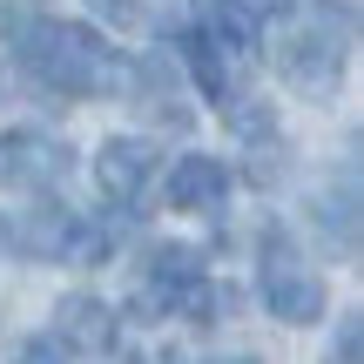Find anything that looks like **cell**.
Masks as SVG:
<instances>
[{
	"label": "cell",
	"instance_id": "1",
	"mask_svg": "<svg viewBox=\"0 0 364 364\" xmlns=\"http://www.w3.org/2000/svg\"><path fill=\"white\" fill-rule=\"evenodd\" d=\"M14 54L21 68L41 81L48 95H75V102H95V95H122L129 88V54L88 21H14Z\"/></svg>",
	"mask_w": 364,
	"mask_h": 364
},
{
	"label": "cell",
	"instance_id": "2",
	"mask_svg": "<svg viewBox=\"0 0 364 364\" xmlns=\"http://www.w3.org/2000/svg\"><path fill=\"white\" fill-rule=\"evenodd\" d=\"M263 48H270L284 88L311 95V102H331L344 81V54H351V21L331 27V0H290L270 21Z\"/></svg>",
	"mask_w": 364,
	"mask_h": 364
},
{
	"label": "cell",
	"instance_id": "3",
	"mask_svg": "<svg viewBox=\"0 0 364 364\" xmlns=\"http://www.w3.org/2000/svg\"><path fill=\"white\" fill-rule=\"evenodd\" d=\"M135 311L149 317H189V324H216L230 317V284L203 270V250L189 243H162L142 263V290H135Z\"/></svg>",
	"mask_w": 364,
	"mask_h": 364
},
{
	"label": "cell",
	"instance_id": "4",
	"mask_svg": "<svg viewBox=\"0 0 364 364\" xmlns=\"http://www.w3.org/2000/svg\"><path fill=\"white\" fill-rule=\"evenodd\" d=\"M257 284H263V304L270 317L284 324H317L324 317V277L297 257L290 230H263V250H257Z\"/></svg>",
	"mask_w": 364,
	"mask_h": 364
},
{
	"label": "cell",
	"instance_id": "5",
	"mask_svg": "<svg viewBox=\"0 0 364 364\" xmlns=\"http://www.w3.org/2000/svg\"><path fill=\"white\" fill-rule=\"evenodd\" d=\"M7 243L34 263H102L108 257V230L81 223L68 203H34L21 216V230H7Z\"/></svg>",
	"mask_w": 364,
	"mask_h": 364
},
{
	"label": "cell",
	"instance_id": "6",
	"mask_svg": "<svg viewBox=\"0 0 364 364\" xmlns=\"http://www.w3.org/2000/svg\"><path fill=\"white\" fill-rule=\"evenodd\" d=\"M156 176H162V156H156V142H142V135H108V142L95 149V189H102V203H115V209H135Z\"/></svg>",
	"mask_w": 364,
	"mask_h": 364
},
{
	"label": "cell",
	"instance_id": "7",
	"mask_svg": "<svg viewBox=\"0 0 364 364\" xmlns=\"http://www.w3.org/2000/svg\"><path fill=\"white\" fill-rule=\"evenodd\" d=\"M176 61L196 75V88H203L216 108H236V102H243V68H250V54L223 48L209 27H176Z\"/></svg>",
	"mask_w": 364,
	"mask_h": 364
},
{
	"label": "cell",
	"instance_id": "8",
	"mask_svg": "<svg viewBox=\"0 0 364 364\" xmlns=\"http://www.w3.org/2000/svg\"><path fill=\"white\" fill-rule=\"evenodd\" d=\"M48 344H61V351H75V358H108L122 344V311L102 304V297H88V290H75V297L54 304Z\"/></svg>",
	"mask_w": 364,
	"mask_h": 364
},
{
	"label": "cell",
	"instance_id": "9",
	"mask_svg": "<svg viewBox=\"0 0 364 364\" xmlns=\"http://www.w3.org/2000/svg\"><path fill=\"white\" fill-rule=\"evenodd\" d=\"M68 176V149L54 142L48 129H7L0 135V189H54V182Z\"/></svg>",
	"mask_w": 364,
	"mask_h": 364
},
{
	"label": "cell",
	"instance_id": "10",
	"mask_svg": "<svg viewBox=\"0 0 364 364\" xmlns=\"http://www.w3.org/2000/svg\"><path fill=\"white\" fill-rule=\"evenodd\" d=\"M162 196H169V209H189V216L223 209V196H230V169H223L216 156H176Z\"/></svg>",
	"mask_w": 364,
	"mask_h": 364
},
{
	"label": "cell",
	"instance_id": "11",
	"mask_svg": "<svg viewBox=\"0 0 364 364\" xmlns=\"http://www.w3.org/2000/svg\"><path fill=\"white\" fill-rule=\"evenodd\" d=\"M129 95H135V108H142V115L169 122V129H189V108H182V81H176V68L162 61V54H142V61L129 68Z\"/></svg>",
	"mask_w": 364,
	"mask_h": 364
},
{
	"label": "cell",
	"instance_id": "12",
	"mask_svg": "<svg viewBox=\"0 0 364 364\" xmlns=\"http://www.w3.org/2000/svg\"><path fill=\"white\" fill-rule=\"evenodd\" d=\"M317 223H324V236L338 230V250H358V176H344L338 203H331V196H317Z\"/></svg>",
	"mask_w": 364,
	"mask_h": 364
},
{
	"label": "cell",
	"instance_id": "13",
	"mask_svg": "<svg viewBox=\"0 0 364 364\" xmlns=\"http://www.w3.org/2000/svg\"><path fill=\"white\" fill-rule=\"evenodd\" d=\"M324 364H364V324H358V311L338 317V351H331Z\"/></svg>",
	"mask_w": 364,
	"mask_h": 364
},
{
	"label": "cell",
	"instance_id": "14",
	"mask_svg": "<svg viewBox=\"0 0 364 364\" xmlns=\"http://www.w3.org/2000/svg\"><path fill=\"white\" fill-rule=\"evenodd\" d=\"M203 364H257V358H203Z\"/></svg>",
	"mask_w": 364,
	"mask_h": 364
},
{
	"label": "cell",
	"instance_id": "15",
	"mask_svg": "<svg viewBox=\"0 0 364 364\" xmlns=\"http://www.w3.org/2000/svg\"><path fill=\"white\" fill-rule=\"evenodd\" d=\"M115 364H142V358H115Z\"/></svg>",
	"mask_w": 364,
	"mask_h": 364
}]
</instances>
